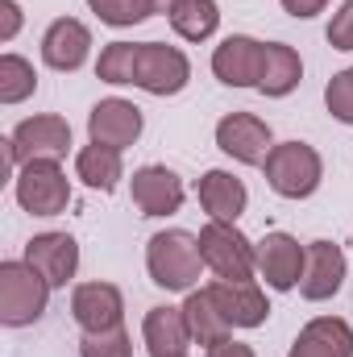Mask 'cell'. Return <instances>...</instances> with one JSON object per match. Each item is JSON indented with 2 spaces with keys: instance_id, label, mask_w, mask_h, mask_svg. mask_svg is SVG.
<instances>
[{
  "instance_id": "6",
  "label": "cell",
  "mask_w": 353,
  "mask_h": 357,
  "mask_svg": "<svg viewBox=\"0 0 353 357\" xmlns=\"http://www.w3.org/2000/svg\"><path fill=\"white\" fill-rule=\"evenodd\" d=\"M191 79V63L179 46L167 42H137V71H133V88L150 91V96H179Z\"/></svg>"
},
{
  "instance_id": "15",
  "label": "cell",
  "mask_w": 353,
  "mask_h": 357,
  "mask_svg": "<svg viewBox=\"0 0 353 357\" xmlns=\"http://www.w3.org/2000/svg\"><path fill=\"white\" fill-rule=\"evenodd\" d=\"M88 54H91V33L75 17H59L42 33V63L50 71H80L88 63Z\"/></svg>"
},
{
  "instance_id": "21",
  "label": "cell",
  "mask_w": 353,
  "mask_h": 357,
  "mask_svg": "<svg viewBox=\"0 0 353 357\" xmlns=\"http://www.w3.org/2000/svg\"><path fill=\"white\" fill-rule=\"evenodd\" d=\"M303 79V63L299 54L287 46V42H266L262 46V79H258V91L270 96V100H283L299 88Z\"/></svg>"
},
{
  "instance_id": "35",
  "label": "cell",
  "mask_w": 353,
  "mask_h": 357,
  "mask_svg": "<svg viewBox=\"0 0 353 357\" xmlns=\"http://www.w3.org/2000/svg\"><path fill=\"white\" fill-rule=\"evenodd\" d=\"M175 357H187V354H175Z\"/></svg>"
},
{
  "instance_id": "23",
  "label": "cell",
  "mask_w": 353,
  "mask_h": 357,
  "mask_svg": "<svg viewBox=\"0 0 353 357\" xmlns=\"http://www.w3.org/2000/svg\"><path fill=\"white\" fill-rule=\"evenodd\" d=\"M167 17L183 42H208L220 25V4L216 0H179Z\"/></svg>"
},
{
  "instance_id": "5",
  "label": "cell",
  "mask_w": 353,
  "mask_h": 357,
  "mask_svg": "<svg viewBox=\"0 0 353 357\" xmlns=\"http://www.w3.org/2000/svg\"><path fill=\"white\" fill-rule=\"evenodd\" d=\"M13 191H17V204L29 212V216H59L67 212L71 204V178L59 162H25L17 178H13Z\"/></svg>"
},
{
  "instance_id": "10",
  "label": "cell",
  "mask_w": 353,
  "mask_h": 357,
  "mask_svg": "<svg viewBox=\"0 0 353 357\" xmlns=\"http://www.w3.org/2000/svg\"><path fill=\"white\" fill-rule=\"evenodd\" d=\"M303 266H308V250L291 233H266L258 241V274L266 278V287H274V291L299 287Z\"/></svg>"
},
{
  "instance_id": "30",
  "label": "cell",
  "mask_w": 353,
  "mask_h": 357,
  "mask_svg": "<svg viewBox=\"0 0 353 357\" xmlns=\"http://www.w3.org/2000/svg\"><path fill=\"white\" fill-rule=\"evenodd\" d=\"M329 46L333 50H353V0H345L333 21H329Z\"/></svg>"
},
{
  "instance_id": "13",
  "label": "cell",
  "mask_w": 353,
  "mask_h": 357,
  "mask_svg": "<svg viewBox=\"0 0 353 357\" xmlns=\"http://www.w3.org/2000/svg\"><path fill=\"white\" fill-rule=\"evenodd\" d=\"M71 316L84 333H108L125 320V299L112 282H80L71 295Z\"/></svg>"
},
{
  "instance_id": "1",
  "label": "cell",
  "mask_w": 353,
  "mask_h": 357,
  "mask_svg": "<svg viewBox=\"0 0 353 357\" xmlns=\"http://www.w3.org/2000/svg\"><path fill=\"white\" fill-rule=\"evenodd\" d=\"M146 270H150L154 287H163V291H195L200 270H204L200 237L187 229L154 233L146 245Z\"/></svg>"
},
{
  "instance_id": "3",
  "label": "cell",
  "mask_w": 353,
  "mask_h": 357,
  "mask_svg": "<svg viewBox=\"0 0 353 357\" xmlns=\"http://www.w3.org/2000/svg\"><path fill=\"white\" fill-rule=\"evenodd\" d=\"M50 291L54 287L29 262H0V324L25 328V324L42 320Z\"/></svg>"
},
{
  "instance_id": "18",
  "label": "cell",
  "mask_w": 353,
  "mask_h": 357,
  "mask_svg": "<svg viewBox=\"0 0 353 357\" xmlns=\"http://www.w3.org/2000/svg\"><path fill=\"white\" fill-rule=\"evenodd\" d=\"M287 357H353V328L341 316H320L299 328Z\"/></svg>"
},
{
  "instance_id": "2",
  "label": "cell",
  "mask_w": 353,
  "mask_h": 357,
  "mask_svg": "<svg viewBox=\"0 0 353 357\" xmlns=\"http://www.w3.org/2000/svg\"><path fill=\"white\" fill-rule=\"evenodd\" d=\"M200 254H204V266L212 270L216 278H229V282H254V270H258V245L229 220H208L200 229Z\"/></svg>"
},
{
  "instance_id": "20",
  "label": "cell",
  "mask_w": 353,
  "mask_h": 357,
  "mask_svg": "<svg viewBox=\"0 0 353 357\" xmlns=\"http://www.w3.org/2000/svg\"><path fill=\"white\" fill-rule=\"evenodd\" d=\"M142 337H146V349L150 357H175L187 354V341H191V328H187V316L183 307H150L146 312V324H142Z\"/></svg>"
},
{
  "instance_id": "4",
  "label": "cell",
  "mask_w": 353,
  "mask_h": 357,
  "mask_svg": "<svg viewBox=\"0 0 353 357\" xmlns=\"http://www.w3.org/2000/svg\"><path fill=\"white\" fill-rule=\"evenodd\" d=\"M262 171H266V183H270L274 195H283V199H308L320 187V178H324V162H320V154L308 142H283V146H274L266 154Z\"/></svg>"
},
{
  "instance_id": "14",
  "label": "cell",
  "mask_w": 353,
  "mask_h": 357,
  "mask_svg": "<svg viewBox=\"0 0 353 357\" xmlns=\"http://www.w3.org/2000/svg\"><path fill=\"white\" fill-rule=\"evenodd\" d=\"M129 195H133L142 216H171L183 208L187 191H183V178L171 167H142V171H133Z\"/></svg>"
},
{
  "instance_id": "16",
  "label": "cell",
  "mask_w": 353,
  "mask_h": 357,
  "mask_svg": "<svg viewBox=\"0 0 353 357\" xmlns=\"http://www.w3.org/2000/svg\"><path fill=\"white\" fill-rule=\"evenodd\" d=\"M208 295H212V303L220 307V316L229 320V328H258V324H266V316H270V303H266V295L254 282L216 278V282L208 287Z\"/></svg>"
},
{
  "instance_id": "11",
  "label": "cell",
  "mask_w": 353,
  "mask_h": 357,
  "mask_svg": "<svg viewBox=\"0 0 353 357\" xmlns=\"http://www.w3.org/2000/svg\"><path fill=\"white\" fill-rule=\"evenodd\" d=\"M88 133H91V142H100V146L125 150V146H133L142 137V108L121 100V96H108V100H100L88 112Z\"/></svg>"
},
{
  "instance_id": "22",
  "label": "cell",
  "mask_w": 353,
  "mask_h": 357,
  "mask_svg": "<svg viewBox=\"0 0 353 357\" xmlns=\"http://www.w3.org/2000/svg\"><path fill=\"white\" fill-rule=\"evenodd\" d=\"M183 316H187V328H191V341L195 345H204V349H212V345H220V341H229V320L220 316V307L212 303V295H208V287L204 291H187V303H183Z\"/></svg>"
},
{
  "instance_id": "7",
  "label": "cell",
  "mask_w": 353,
  "mask_h": 357,
  "mask_svg": "<svg viewBox=\"0 0 353 357\" xmlns=\"http://www.w3.org/2000/svg\"><path fill=\"white\" fill-rule=\"evenodd\" d=\"M8 146H13V158H17V167H25V162H59V158H67V150H71V125L63 121V116H54V112H46V116H29V121H21L13 133H8Z\"/></svg>"
},
{
  "instance_id": "8",
  "label": "cell",
  "mask_w": 353,
  "mask_h": 357,
  "mask_svg": "<svg viewBox=\"0 0 353 357\" xmlns=\"http://www.w3.org/2000/svg\"><path fill=\"white\" fill-rule=\"evenodd\" d=\"M216 146L229 158L246 162V167H262L266 154L274 150L270 146V125H266L262 116H254V112H229V116H220L216 121Z\"/></svg>"
},
{
  "instance_id": "9",
  "label": "cell",
  "mask_w": 353,
  "mask_h": 357,
  "mask_svg": "<svg viewBox=\"0 0 353 357\" xmlns=\"http://www.w3.org/2000/svg\"><path fill=\"white\" fill-rule=\"evenodd\" d=\"M262 46L266 42H258V38L229 33L212 50V75L225 88H258V79H262Z\"/></svg>"
},
{
  "instance_id": "17",
  "label": "cell",
  "mask_w": 353,
  "mask_h": 357,
  "mask_svg": "<svg viewBox=\"0 0 353 357\" xmlns=\"http://www.w3.org/2000/svg\"><path fill=\"white\" fill-rule=\"evenodd\" d=\"M345 282V254L341 245L333 241H312L308 245V266H303V282H299V295L320 303V299H333Z\"/></svg>"
},
{
  "instance_id": "24",
  "label": "cell",
  "mask_w": 353,
  "mask_h": 357,
  "mask_svg": "<svg viewBox=\"0 0 353 357\" xmlns=\"http://www.w3.org/2000/svg\"><path fill=\"white\" fill-rule=\"evenodd\" d=\"M75 175L84 178L91 191H112L121 183V150L100 146V142L84 146L80 158H75Z\"/></svg>"
},
{
  "instance_id": "12",
  "label": "cell",
  "mask_w": 353,
  "mask_h": 357,
  "mask_svg": "<svg viewBox=\"0 0 353 357\" xmlns=\"http://www.w3.org/2000/svg\"><path fill=\"white\" fill-rule=\"evenodd\" d=\"M25 262L50 287H67L75 278V270H80V241L71 233H38L25 245Z\"/></svg>"
},
{
  "instance_id": "31",
  "label": "cell",
  "mask_w": 353,
  "mask_h": 357,
  "mask_svg": "<svg viewBox=\"0 0 353 357\" xmlns=\"http://www.w3.org/2000/svg\"><path fill=\"white\" fill-rule=\"evenodd\" d=\"M21 29V4L17 0H0V42H13Z\"/></svg>"
},
{
  "instance_id": "33",
  "label": "cell",
  "mask_w": 353,
  "mask_h": 357,
  "mask_svg": "<svg viewBox=\"0 0 353 357\" xmlns=\"http://www.w3.org/2000/svg\"><path fill=\"white\" fill-rule=\"evenodd\" d=\"M208 357H258V354H254L250 345H241V341H233V337H229V341L212 345V349H208Z\"/></svg>"
},
{
  "instance_id": "34",
  "label": "cell",
  "mask_w": 353,
  "mask_h": 357,
  "mask_svg": "<svg viewBox=\"0 0 353 357\" xmlns=\"http://www.w3.org/2000/svg\"><path fill=\"white\" fill-rule=\"evenodd\" d=\"M154 4H158V13H171V8H175L179 0H154Z\"/></svg>"
},
{
  "instance_id": "27",
  "label": "cell",
  "mask_w": 353,
  "mask_h": 357,
  "mask_svg": "<svg viewBox=\"0 0 353 357\" xmlns=\"http://www.w3.org/2000/svg\"><path fill=\"white\" fill-rule=\"evenodd\" d=\"M88 8L104 21V25H117V29L137 25V21H146L150 13H158L154 0H88Z\"/></svg>"
},
{
  "instance_id": "32",
  "label": "cell",
  "mask_w": 353,
  "mask_h": 357,
  "mask_svg": "<svg viewBox=\"0 0 353 357\" xmlns=\"http://www.w3.org/2000/svg\"><path fill=\"white\" fill-rule=\"evenodd\" d=\"M278 4H283V13H291L295 21H308V17L324 13V4H329V0H278Z\"/></svg>"
},
{
  "instance_id": "28",
  "label": "cell",
  "mask_w": 353,
  "mask_h": 357,
  "mask_svg": "<svg viewBox=\"0 0 353 357\" xmlns=\"http://www.w3.org/2000/svg\"><path fill=\"white\" fill-rule=\"evenodd\" d=\"M80 357H133V341H129L125 324H117L108 333H84Z\"/></svg>"
},
{
  "instance_id": "26",
  "label": "cell",
  "mask_w": 353,
  "mask_h": 357,
  "mask_svg": "<svg viewBox=\"0 0 353 357\" xmlns=\"http://www.w3.org/2000/svg\"><path fill=\"white\" fill-rule=\"evenodd\" d=\"M133 71H137V46L133 42H112L100 50V63H96V75L104 84H133Z\"/></svg>"
},
{
  "instance_id": "19",
  "label": "cell",
  "mask_w": 353,
  "mask_h": 357,
  "mask_svg": "<svg viewBox=\"0 0 353 357\" xmlns=\"http://www.w3.org/2000/svg\"><path fill=\"white\" fill-rule=\"evenodd\" d=\"M195 195H200V208H204L212 220H229V225H237V216H241L246 204H250L246 183L237 175H229V171H208V175L195 183Z\"/></svg>"
},
{
  "instance_id": "29",
  "label": "cell",
  "mask_w": 353,
  "mask_h": 357,
  "mask_svg": "<svg viewBox=\"0 0 353 357\" xmlns=\"http://www.w3.org/2000/svg\"><path fill=\"white\" fill-rule=\"evenodd\" d=\"M324 104L329 112L341 121V125H353V67L350 71H337L324 88Z\"/></svg>"
},
{
  "instance_id": "25",
  "label": "cell",
  "mask_w": 353,
  "mask_h": 357,
  "mask_svg": "<svg viewBox=\"0 0 353 357\" xmlns=\"http://www.w3.org/2000/svg\"><path fill=\"white\" fill-rule=\"evenodd\" d=\"M38 91L33 63H25L21 54H4L0 59V104H21Z\"/></svg>"
}]
</instances>
